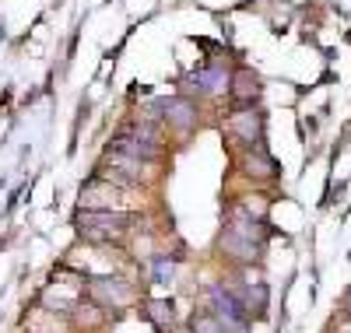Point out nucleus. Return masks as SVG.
Masks as SVG:
<instances>
[{
	"label": "nucleus",
	"mask_w": 351,
	"mask_h": 333,
	"mask_svg": "<svg viewBox=\"0 0 351 333\" xmlns=\"http://www.w3.org/2000/svg\"><path fill=\"white\" fill-rule=\"evenodd\" d=\"M130 221L134 214H127V210H84V207L77 210V228L92 242H112Z\"/></svg>",
	"instance_id": "f257e3e1"
},
{
	"label": "nucleus",
	"mask_w": 351,
	"mask_h": 333,
	"mask_svg": "<svg viewBox=\"0 0 351 333\" xmlns=\"http://www.w3.org/2000/svg\"><path fill=\"white\" fill-rule=\"evenodd\" d=\"M109 151H116V155H127V158H134V162H155L158 155H162V147L155 144V134H152V127H144V130H137V134H120L112 144H109Z\"/></svg>",
	"instance_id": "f03ea898"
},
{
	"label": "nucleus",
	"mask_w": 351,
	"mask_h": 333,
	"mask_svg": "<svg viewBox=\"0 0 351 333\" xmlns=\"http://www.w3.org/2000/svg\"><path fill=\"white\" fill-rule=\"evenodd\" d=\"M221 253L232 256V260H239V263H250V260L260 256V242L250 238V235H243V232H236V228H228L221 235Z\"/></svg>",
	"instance_id": "7ed1b4c3"
},
{
	"label": "nucleus",
	"mask_w": 351,
	"mask_h": 333,
	"mask_svg": "<svg viewBox=\"0 0 351 333\" xmlns=\"http://www.w3.org/2000/svg\"><path fill=\"white\" fill-rule=\"evenodd\" d=\"M155 109L169 119L176 130H190V127H197V109H193V102H186V99H162Z\"/></svg>",
	"instance_id": "20e7f679"
},
{
	"label": "nucleus",
	"mask_w": 351,
	"mask_h": 333,
	"mask_svg": "<svg viewBox=\"0 0 351 333\" xmlns=\"http://www.w3.org/2000/svg\"><path fill=\"white\" fill-rule=\"evenodd\" d=\"M228 130L236 134L239 140L263 144V140H260V112H256V109H236V112L228 116Z\"/></svg>",
	"instance_id": "39448f33"
},
{
	"label": "nucleus",
	"mask_w": 351,
	"mask_h": 333,
	"mask_svg": "<svg viewBox=\"0 0 351 333\" xmlns=\"http://www.w3.org/2000/svg\"><path fill=\"white\" fill-rule=\"evenodd\" d=\"M190 84L197 88V92H218V88H225L228 84V77H225V71L221 67H200V71H193L190 74Z\"/></svg>",
	"instance_id": "423d86ee"
},
{
	"label": "nucleus",
	"mask_w": 351,
	"mask_h": 333,
	"mask_svg": "<svg viewBox=\"0 0 351 333\" xmlns=\"http://www.w3.org/2000/svg\"><path fill=\"white\" fill-rule=\"evenodd\" d=\"M144 316H148L158 330H169L172 326V301H148V306H144Z\"/></svg>",
	"instance_id": "0eeeda50"
},
{
	"label": "nucleus",
	"mask_w": 351,
	"mask_h": 333,
	"mask_svg": "<svg viewBox=\"0 0 351 333\" xmlns=\"http://www.w3.org/2000/svg\"><path fill=\"white\" fill-rule=\"evenodd\" d=\"M256 77L250 74V71H239L236 74V84H232V95H236V102H250L253 95H256Z\"/></svg>",
	"instance_id": "6e6552de"
},
{
	"label": "nucleus",
	"mask_w": 351,
	"mask_h": 333,
	"mask_svg": "<svg viewBox=\"0 0 351 333\" xmlns=\"http://www.w3.org/2000/svg\"><path fill=\"white\" fill-rule=\"evenodd\" d=\"M190 330H193V333H228L215 312H193V319H190Z\"/></svg>",
	"instance_id": "1a4fd4ad"
},
{
	"label": "nucleus",
	"mask_w": 351,
	"mask_h": 333,
	"mask_svg": "<svg viewBox=\"0 0 351 333\" xmlns=\"http://www.w3.org/2000/svg\"><path fill=\"white\" fill-rule=\"evenodd\" d=\"M155 281H172V263L169 260H155Z\"/></svg>",
	"instance_id": "9d476101"
},
{
	"label": "nucleus",
	"mask_w": 351,
	"mask_h": 333,
	"mask_svg": "<svg viewBox=\"0 0 351 333\" xmlns=\"http://www.w3.org/2000/svg\"><path fill=\"white\" fill-rule=\"evenodd\" d=\"M0 39H4V28H0Z\"/></svg>",
	"instance_id": "9b49d317"
}]
</instances>
